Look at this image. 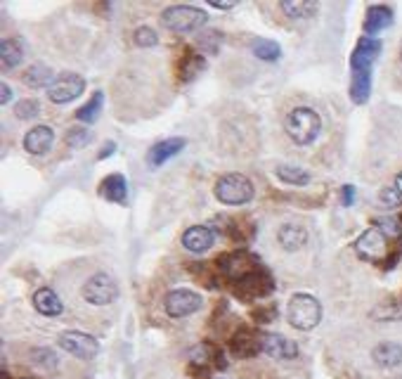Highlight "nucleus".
<instances>
[{"label":"nucleus","mask_w":402,"mask_h":379,"mask_svg":"<svg viewBox=\"0 0 402 379\" xmlns=\"http://www.w3.org/2000/svg\"><path fill=\"white\" fill-rule=\"evenodd\" d=\"M286 133L296 145H310L322 133V119L310 107H296L286 114Z\"/></svg>","instance_id":"obj_1"},{"label":"nucleus","mask_w":402,"mask_h":379,"mask_svg":"<svg viewBox=\"0 0 402 379\" xmlns=\"http://www.w3.org/2000/svg\"><path fill=\"white\" fill-rule=\"evenodd\" d=\"M213 194L220 204H227V206H242V204H249L254 199L256 190H254V182H251L247 175L242 173H225L218 178L215 187H213Z\"/></svg>","instance_id":"obj_2"},{"label":"nucleus","mask_w":402,"mask_h":379,"mask_svg":"<svg viewBox=\"0 0 402 379\" xmlns=\"http://www.w3.org/2000/svg\"><path fill=\"white\" fill-rule=\"evenodd\" d=\"M286 317H289L291 327L308 332L315 330L319 320H322V303H319L312 294H294L286 306Z\"/></svg>","instance_id":"obj_3"},{"label":"nucleus","mask_w":402,"mask_h":379,"mask_svg":"<svg viewBox=\"0 0 402 379\" xmlns=\"http://www.w3.org/2000/svg\"><path fill=\"white\" fill-rule=\"evenodd\" d=\"M161 24L175 33H194L208 24V15L194 5H173V8L163 10Z\"/></svg>","instance_id":"obj_4"},{"label":"nucleus","mask_w":402,"mask_h":379,"mask_svg":"<svg viewBox=\"0 0 402 379\" xmlns=\"http://www.w3.org/2000/svg\"><path fill=\"white\" fill-rule=\"evenodd\" d=\"M81 294H83V299L88 303H93V306H109L112 301H117L119 287H117V280L109 273H95L85 280Z\"/></svg>","instance_id":"obj_5"},{"label":"nucleus","mask_w":402,"mask_h":379,"mask_svg":"<svg viewBox=\"0 0 402 379\" xmlns=\"http://www.w3.org/2000/svg\"><path fill=\"white\" fill-rule=\"evenodd\" d=\"M57 342H59V349H64L66 354H71L73 358H81V361H93V358L100 354V342L95 339L93 334H85V332H78V330L62 332Z\"/></svg>","instance_id":"obj_6"},{"label":"nucleus","mask_w":402,"mask_h":379,"mask_svg":"<svg viewBox=\"0 0 402 379\" xmlns=\"http://www.w3.org/2000/svg\"><path fill=\"white\" fill-rule=\"evenodd\" d=\"M357 254L370 263H386L388 254V237L381 228H370L357 237L355 242Z\"/></svg>","instance_id":"obj_7"},{"label":"nucleus","mask_w":402,"mask_h":379,"mask_svg":"<svg viewBox=\"0 0 402 379\" xmlns=\"http://www.w3.org/2000/svg\"><path fill=\"white\" fill-rule=\"evenodd\" d=\"M83 91H85L83 76L66 71V74H59V76L54 78V83L47 88V98H50L54 105H66V103H73L76 98H81Z\"/></svg>","instance_id":"obj_8"},{"label":"nucleus","mask_w":402,"mask_h":379,"mask_svg":"<svg viewBox=\"0 0 402 379\" xmlns=\"http://www.w3.org/2000/svg\"><path fill=\"white\" fill-rule=\"evenodd\" d=\"M218 268H220L223 275L230 277L232 282H240V280H244V277H249L251 273H256V270H261L256 256H251L249 252L225 254L223 259L218 261Z\"/></svg>","instance_id":"obj_9"},{"label":"nucleus","mask_w":402,"mask_h":379,"mask_svg":"<svg viewBox=\"0 0 402 379\" xmlns=\"http://www.w3.org/2000/svg\"><path fill=\"white\" fill-rule=\"evenodd\" d=\"M163 306H166V313L170 317H187L203 306V299L196 292H192V289H173L166 296Z\"/></svg>","instance_id":"obj_10"},{"label":"nucleus","mask_w":402,"mask_h":379,"mask_svg":"<svg viewBox=\"0 0 402 379\" xmlns=\"http://www.w3.org/2000/svg\"><path fill=\"white\" fill-rule=\"evenodd\" d=\"M272 292V277L265 273V270H256L244 280L235 282V294L244 301H254V299H263Z\"/></svg>","instance_id":"obj_11"},{"label":"nucleus","mask_w":402,"mask_h":379,"mask_svg":"<svg viewBox=\"0 0 402 379\" xmlns=\"http://www.w3.org/2000/svg\"><path fill=\"white\" fill-rule=\"evenodd\" d=\"M381 47L384 45H381L379 38H370V36L360 38L350 57L353 71H372V64L377 62V57L381 55Z\"/></svg>","instance_id":"obj_12"},{"label":"nucleus","mask_w":402,"mask_h":379,"mask_svg":"<svg viewBox=\"0 0 402 379\" xmlns=\"http://www.w3.org/2000/svg\"><path fill=\"white\" fill-rule=\"evenodd\" d=\"M215 245V230L208 226H192L182 233V247L192 254H203Z\"/></svg>","instance_id":"obj_13"},{"label":"nucleus","mask_w":402,"mask_h":379,"mask_svg":"<svg viewBox=\"0 0 402 379\" xmlns=\"http://www.w3.org/2000/svg\"><path fill=\"white\" fill-rule=\"evenodd\" d=\"M261 346L263 354H268L270 358H277V361H294L298 356V346L291 339H286L282 334H261Z\"/></svg>","instance_id":"obj_14"},{"label":"nucleus","mask_w":402,"mask_h":379,"mask_svg":"<svg viewBox=\"0 0 402 379\" xmlns=\"http://www.w3.org/2000/svg\"><path fill=\"white\" fill-rule=\"evenodd\" d=\"M185 145H187L185 138H166V140L156 142L147 154V164L159 168V166L166 164L168 159H173L175 154H180L182 150H185Z\"/></svg>","instance_id":"obj_15"},{"label":"nucleus","mask_w":402,"mask_h":379,"mask_svg":"<svg viewBox=\"0 0 402 379\" xmlns=\"http://www.w3.org/2000/svg\"><path fill=\"white\" fill-rule=\"evenodd\" d=\"M54 142V131L50 126H33L24 135V150L29 154H47Z\"/></svg>","instance_id":"obj_16"},{"label":"nucleus","mask_w":402,"mask_h":379,"mask_svg":"<svg viewBox=\"0 0 402 379\" xmlns=\"http://www.w3.org/2000/svg\"><path fill=\"white\" fill-rule=\"evenodd\" d=\"M100 197L107 202H114V204H126L128 197V182L121 173H109L105 180L100 182L97 187Z\"/></svg>","instance_id":"obj_17"},{"label":"nucleus","mask_w":402,"mask_h":379,"mask_svg":"<svg viewBox=\"0 0 402 379\" xmlns=\"http://www.w3.org/2000/svg\"><path fill=\"white\" fill-rule=\"evenodd\" d=\"M277 242L286 252H298V249L308 245V233H305V228L298 226V223H284V226H279L277 230Z\"/></svg>","instance_id":"obj_18"},{"label":"nucleus","mask_w":402,"mask_h":379,"mask_svg":"<svg viewBox=\"0 0 402 379\" xmlns=\"http://www.w3.org/2000/svg\"><path fill=\"white\" fill-rule=\"evenodd\" d=\"M393 24V10L388 5H372L367 10V17H365V33L370 38H374L377 33H381L384 29Z\"/></svg>","instance_id":"obj_19"},{"label":"nucleus","mask_w":402,"mask_h":379,"mask_svg":"<svg viewBox=\"0 0 402 379\" xmlns=\"http://www.w3.org/2000/svg\"><path fill=\"white\" fill-rule=\"evenodd\" d=\"M230 351L240 358H251V356L261 354L263 351L261 334H254V332H249V330H240L232 337V342H230Z\"/></svg>","instance_id":"obj_20"},{"label":"nucleus","mask_w":402,"mask_h":379,"mask_svg":"<svg viewBox=\"0 0 402 379\" xmlns=\"http://www.w3.org/2000/svg\"><path fill=\"white\" fill-rule=\"evenodd\" d=\"M33 306H36L40 315H47V317H57V315H62V310H64L62 299L47 287L38 289V292L33 294Z\"/></svg>","instance_id":"obj_21"},{"label":"nucleus","mask_w":402,"mask_h":379,"mask_svg":"<svg viewBox=\"0 0 402 379\" xmlns=\"http://www.w3.org/2000/svg\"><path fill=\"white\" fill-rule=\"evenodd\" d=\"M374 363L381 365V368H398L402 363V346L395 342H384L379 346H374L372 351Z\"/></svg>","instance_id":"obj_22"},{"label":"nucleus","mask_w":402,"mask_h":379,"mask_svg":"<svg viewBox=\"0 0 402 379\" xmlns=\"http://www.w3.org/2000/svg\"><path fill=\"white\" fill-rule=\"evenodd\" d=\"M372 93V71H353L350 81V100L355 105H365Z\"/></svg>","instance_id":"obj_23"},{"label":"nucleus","mask_w":402,"mask_h":379,"mask_svg":"<svg viewBox=\"0 0 402 379\" xmlns=\"http://www.w3.org/2000/svg\"><path fill=\"white\" fill-rule=\"evenodd\" d=\"M54 74L47 64H33L24 74V83L29 88H50L54 83Z\"/></svg>","instance_id":"obj_24"},{"label":"nucleus","mask_w":402,"mask_h":379,"mask_svg":"<svg viewBox=\"0 0 402 379\" xmlns=\"http://www.w3.org/2000/svg\"><path fill=\"white\" fill-rule=\"evenodd\" d=\"M279 8L291 19H305L315 15L319 10V3H315V0H284V3H279Z\"/></svg>","instance_id":"obj_25"},{"label":"nucleus","mask_w":402,"mask_h":379,"mask_svg":"<svg viewBox=\"0 0 402 379\" xmlns=\"http://www.w3.org/2000/svg\"><path fill=\"white\" fill-rule=\"evenodd\" d=\"M0 57H3L5 69H15L24 59V47L17 38H5L0 43Z\"/></svg>","instance_id":"obj_26"},{"label":"nucleus","mask_w":402,"mask_h":379,"mask_svg":"<svg viewBox=\"0 0 402 379\" xmlns=\"http://www.w3.org/2000/svg\"><path fill=\"white\" fill-rule=\"evenodd\" d=\"M251 52H254L258 59H265V62H277V59L282 57V47L270 38H254L251 40Z\"/></svg>","instance_id":"obj_27"},{"label":"nucleus","mask_w":402,"mask_h":379,"mask_svg":"<svg viewBox=\"0 0 402 379\" xmlns=\"http://www.w3.org/2000/svg\"><path fill=\"white\" fill-rule=\"evenodd\" d=\"M203 69H206V59L201 55H196V52H187L178 64L180 81H192L196 74H201Z\"/></svg>","instance_id":"obj_28"},{"label":"nucleus","mask_w":402,"mask_h":379,"mask_svg":"<svg viewBox=\"0 0 402 379\" xmlns=\"http://www.w3.org/2000/svg\"><path fill=\"white\" fill-rule=\"evenodd\" d=\"M277 178L286 182V185H308L310 182V173L305 171L301 166H294V164H286V166H279L277 168Z\"/></svg>","instance_id":"obj_29"},{"label":"nucleus","mask_w":402,"mask_h":379,"mask_svg":"<svg viewBox=\"0 0 402 379\" xmlns=\"http://www.w3.org/2000/svg\"><path fill=\"white\" fill-rule=\"evenodd\" d=\"M102 105H105V95L97 91V93H95L93 98L88 100V103L76 112V119L83 121V124H93V121H97V117H100Z\"/></svg>","instance_id":"obj_30"},{"label":"nucleus","mask_w":402,"mask_h":379,"mask_svg":"<svg viewBox=\"0 0 402 379\" xmlns=\"http://www.w3.org/2000/svg\"><path fill=\"white\" fill-rule=\"evenodd\" d=\"M90 138H93V133L88 131V128L76 126V128H69V131H66L64 142H66V147H71V150H81V147H85L88 142H90Z\"/></svg>","instance_id":"obj_31"},{"label":"nucleus","mask_w":402,"mask_h":379,"mask_svg":"<svg viewBox=\"0 0 402 379\" xmlns=\"http://www.w3.org/2000/svg\"><path fill=\"white\" fill-rule=\"evenodd\" d=\"M133 40L138 47H154L156 43H159V36H156V31L149 29V26H140V29H135Z\"/></svg>","instance_id":"obj_32"},{"label":"nucleus","mask_w":402,"mask_h":379,"mask_svg":"<svg viewBox=\"0 0 402 379\" xmlns=\"http://www.w3.org/2000/svg\"><path fill=\"white\" fill-rule=\"evenodd\" d=\"M38 112H40L38 100H22V103H17V107H15L17 119H22V121L36 119V117H38Z\"/></svg>","instance_id":"obj_33"},{"label":"nucleus","mask_w":402,"mask_h":379,"mask_svg":"<svg viewBox=\"0 0 402 379\" xmlns=\"http://www.w3.org/2000/svg\"><path fill=\"white\" fill-rule=\"evenodd\" d=\"M374 315L381 317V320H398V317H402V303L388 301V303H384V306H379L377 310H374Z\"/></svg>","instance_id":"obj_34"},{"label":"nucleus","mask_w":402,"mask_h":379,"mask_svg":"<svg viewBox=\"0 0 402 379\" xmlns=\"http://www.w3.org/2000/svg\"><path fill=\"white\" fill-rule=\"evenodd\" d=\"M220 40H223V33L220 31L201 33V36H199V45L206 52H218V43H220Z\"/></svg>","instance_id":"obj_35"},{"label":"nucleus","mask_w":402,"mask_h":379,"mask_svg":"<svg viewBox=\"0 0 402 379\" xmlns=\"http://www.w3.org/2000/svg\"><path fill=\"white\" fill-rule=\"evenodd\" d=\"M33 363L36 365H45V368H54L57 365V358H54V354L50 349H38V351H33Z\"/></svg>","instance_id":"obj_36"},{"label":"nucleus","mask_w":402,"mask_h":379,"mask_svg":"<svg viewBox=\"0 0 402 379\" xmlns=\"http://www.w3.org/2000/svg\"><path fill=\"white\" fill-rule=\"evenodd\" d=\"M400 197H402V194L398 192V187H384V190H381V194H379V199L384 202L386 206H391V209L400 206Z\"/></svg>","instance_id":"obj_37"},{"label":"nucleus","mask_w":402,"mask_h":379,"mask_svg":"<svg viewBox=\"0 0 402 379\" xmlns=\"http://www.w3.org/2000/svg\"><path fill=\"white\" fill-rule=\"evenodd\" d=\"M379 228L384 230L386 235H400V233H402L400 221H395V218H384V221H379Z\"/></svg>","instance_id":"obj_38"},{"label":"nucleus","mask_w":402,"mask_h":379,"mask_svg":"<svg viewBox=\"0 0 402 379\" xmlns=\"http://www.w3.org/2000/svg\"><path fill=\"white\" fill-rule=\"evenodd\" d=\"M254 317H256L258 322H270L272 317H275V306H272L270 310L268 308H256L254 310Z\"/></svg>","instance_id":"obj_39"},{"label":"nucleus","mask_w":402,"mask_h":379,"mask_svg":"<svg viewBox=\"0 0 402 379\" xmlns=\"http://www.w3.org/2000/svg\"><path fill=\"white\" fill-rule=\"evenodd\" d=\"M341 199H343V206H350L353 202H355V187L343 185V190H341Z\"/></svg>","instance_id":"obj_40"},{"label":"nucleus","mask_w":402,"mask_h":379,"mask_svg":"<svg viewBox=\"0 0 402 379\" xmlns=\"http://www.w3.org/2000/svg\"><path fill=\"white\" fill-rule=\"evenodd\" d=\"M114 152H117V142L109 140V142H105V147H102V152L97 154V159H100V161H102V159H109Z\"/></svg>","instance_id":"obj_41"},{"label":"nucleus","mask_w":402,"mask_h":379,"mask_svg":"<svg viewBox=\"0 0 402 379\" xmlns=\"http://www.w3.org/2000/svg\"><path fill=\"white\" fill-rule=\"evenodd\" d=\"M10 100H12V91H10V86H8V83H3V86H0V103H3V105H8Z\"/></svg>","instance_id":"obj_42"},{"label":"nucleus","mask_w":402,"mask_h":379,"mask_svg":"<svg viewBox=\"0 0 402 379\" xmlns=\"http://www.w3.org/2000/svg\"><path fill=\"white\" fill-rule=\"evenodd\" d=\"M211 8H215V10H235L237 3H218V0H213V3H211Z\"/></svg>","instance_id":"obj_43"},{"label":"nucleus","mask_w":402,"mask_h":379,"mask_svg":"<svg viewBox=\"0 0 402 379\" xmlns=\"http://www.w3.org/2000/svg\"><path fill=\"white\" fill-rule=\"evenodd\" d=\"M395 187H398V192L402 194V173L398 175V178H395Z\"/></svg>","instance_id":"obj_44"},{"label":"nucleus","mask_w":402,"mask_h":379,"mask_svg":"<svg viewBox=\"0 0 402 379\" xmlns=\"http://www.w3.org/2000/svg\"><path fill=\"white\" fill-rule=\"evenodd\" d=\"M400 226H402V216H400Z\"/></svg>","instance_id":"obj_45"},{"label":"nucleus","mask_w":402,"mask_h":379,"mask_svg":"<svg viewBox=\"0 0 402 379\" xmlns=\"http://www.w3.org/2000/svg\"><path fill=\"white\" fill-rule=\"evenodd\" d=\"M400 59H402V50H400Z\"/></svg>","instance_id":"obj_46"}]
</instances>
